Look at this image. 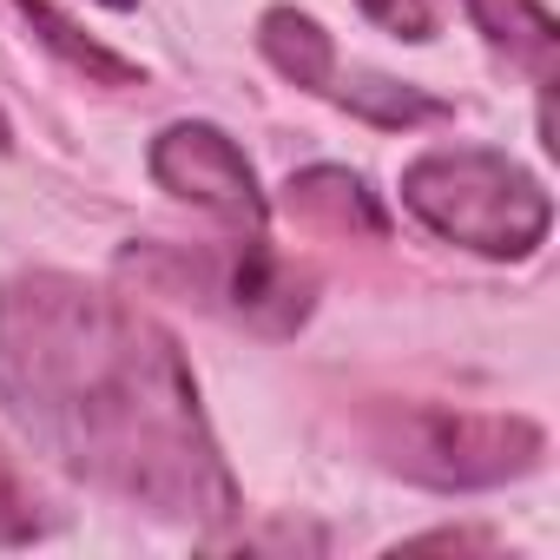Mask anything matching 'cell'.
Masks as SVG:
<instances>
[{"label":"cell","mask_w":560,"mask_h":560,"mask_svg":"<svg viewBox=\"0 0 560 560\" xmlns=\"http://www.w3.org/2000/svg\"><path fill=\"white\" fill-rule=\"evenodd\" d=\"M0 402L93 488L172 521L237 514V481L178 343L113 291L60 270L0 284Z\"/></svg>","instance_id":"6da1fadb"},{"label":"cell","mask_w":560,"mask_h":560,"mask_svg":"<svg viewBox=\"0 0 560 560\" xmlns=\"http://www.w3.org/2000/svg\"><path fill=\"white\" fill-rule=\"evenodd\" d=\"M402 205L462 250L481 257H527L553 231L547 185L494 145H435L402 165Z\"/></svg>","instance_id":"7a4b0ae2"},{"label":"cell","mask_w":560,"mask_h":560,"mask_svg":"<svg viewBox=\"0 0 560 560\" xmlns=\"http://www.w3.org/2000/svg\"><path fill=\"white\" fill-rule=\"evenodd\" d=\"M540 448L547 442L527 416H481V409H402L383 429V462L442 494L501 488L527 475Z\"/></svg>","instance_id":"3957f363"},{"label":"cell","mask_w":560,"mask_h":560,"mask_svg":"<svg viewBox=\"0 0 560 560\" xmlns=\"http://www.w3.org/2000/svg\"><path fill=\"white\" fill-rule=\"evenodd\" d=\"M126 264L145 277H178L205 311H224L264 337H291L311 317V277L291 270L284 257H270L264 237L231 250H132Z\"/></svg>","instance_id":"277c9868"},{"label":"cell","mask_w":560,"mask_h":560,"mask_svg":"<svg viewBox=\"0 0 560 560\" xmlns=\"http://www.w3.org/2000/svg\"><path fill=\"white\" fill-rule=\"evenodd\" d=\"M145 172H152L159 191H172V198H185V205L224 218V224H237L244 237H264L270 205H264V191H257V172H250V159L237 152V139L218 132L211 119H178V126H165V132L152 139V152H145Z\"/></svg>","instance_id":"5b68a950"},{"label":"cell","mask_w":560,"mask_h":560,"mask_svg":"<svg viewBox=\"0 0 560 560\" xmlns=\"http://www.w3.org/2000/svg\"><path fill=\"white\" fill-rule=\"evenodd\" d=\"M257 47H264V60L277 73H284L291 86H304V93H324L330 73H337V40L311 14H298V8H270L257 21Z\"/></svg>","instance_id":"8992f818"},{"label":"cell","mask_w":560,"mask_h":560,"mask_svg":"<svg viewBox=\"0 0 560 560\" xmlns=\"http://www.w3.org/2000/svg\"><path fill=\"white\" fill-rule=\"evenodd\" d=\"M468 21L521 67H534L540 80H553V54H560V27L540 0H468Z\"/></svg>","instance_id":"52a82bcc"},{"label":"cell","mask_w":560,"mask_h":560,"mask_svg":"<svg viewBox=\"0 0 560 560\" xmlns=\"http://www.w3.org/2000/svg\"><path fill=\"white\" fill-rule=\"evenodd\" d=\"M284 198H291V211H304V218H317V224H363V231L383 237V205H376L370 185H363L357 172H343V165H311V172H298V178L284 185Z\"/></svg>","instance_id":"ba28073f"},{"label":"cell","mask_w":560,"mask_h":560,"mask_svg":"<svg viewBox=\"0 0 560 560\" xmlns=\"http://www.w3.org/2000/svg\"><path fill=\"white\" fill-rule=\"evenodd\" d=\"M337 106H350V113H363L370 126H422V119H448V106L442 100H429V93H416V86H402V80H383V73H330V86H324Z\"/></svg>","instance_id":"9c48e42d"},{"label":"cell","mask_w":560,"mask_h":560,"mask_svg":"<svg viewBox=\"0 0 560 560\" xmlns=\"http://www.w3.org/2000/svg\"><path fill=\"white\" fill-rule=\"evenodd\" d=\"M14 8H21V21L34 27V40H40V47H54L73 73H86V80H100V86H139V67H132V60H119V54H106L100 40H86V34L54 8V0H14Z\"/></svg>","instance_id":"30bf717a"},{"label":"cell","mask_w":560,"mask_h":560,"mask_svg":"<svg viewBox=\"0 0 560 560\" xmlns=\"http://www.w3.org/2000/svg\"><path fill=\"white\" fill-rule=\"evenodd\" d=\"M40 534V508L27 494V481L14 475V462L0 455V547H14V540H34Z\"/></svg>","instance_id":"8fae6325"},{"label":"cell","mask_w":560,"mask_h":560,"mask_svg":"<svg viewBox=\"0 0 560 560\" xmlns=\"http://www.w3.org/2000/svg\"><path fill=\"white\" fill-rule=\"evenodd\" d=\"M357 8L396 40H435V8L429 0H357Z\"/></svg>","instance_id":"7c38bea8"},{"label":"cell","mask_w":560,"mask_h":560,"mask_svg":"<svg viewBox=\"0 0 560 560\" xmlns=\"http://www.w3.org/2000/svg\"><path fill=\"white\" fill-rule=\"evenodd\" d=\"M14 145V132H8V113H0V152H8Z\"/></svg>","instance_id":"4fadbf2b"},{"label":"cell","mask_w":560,"mask_h":560,"mask_svg":"<svg viewBox=\"0 0 560 560\" xmlns=\"http://www.w3.org/2000/svg\"><path fill=\"white\" fill-rule=\"evenodd\" d=\"M100 8H113V14H126V8H139V0H100Z\"/></svg>","instance_id":"5bb4252c"}]
</instances>
